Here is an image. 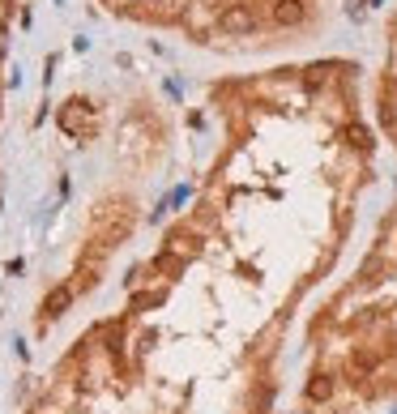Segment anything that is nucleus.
<instances>
[{
	"mask_svg": "<svg viewBox=\"0 0 397 414\" xmlns=\"http://www.w3.org/2000/svg\"><path fill=\"white\" fill-rule=\"evenodd\" d=\"M222 145L129 282L124 321L184 312L192 350L163 414H274L295 316L346 256L376 180L342 60L218 86Z\"/></svg>",
	"mask_w": 397,
	"mask_h": 414,
	"instance_id": "obj_1",
	"label": "nucleus"
},
{
	"mask_svg": "<svg viewBox=\"0 0 397 414\" xmlns=\"http://www.w3.org/2000/svg\"><path fill=\"white\" fill-rule=\"evenodd\" d=\"M299 346L295 414L397 410V201L376 218L351 274L308 308Z\"/></svg>",
	"mask_w": 397,
	"mask_h": 414,
	"instance_id": "obj_2",
	"label": "nucleus"
}]
</instances>
